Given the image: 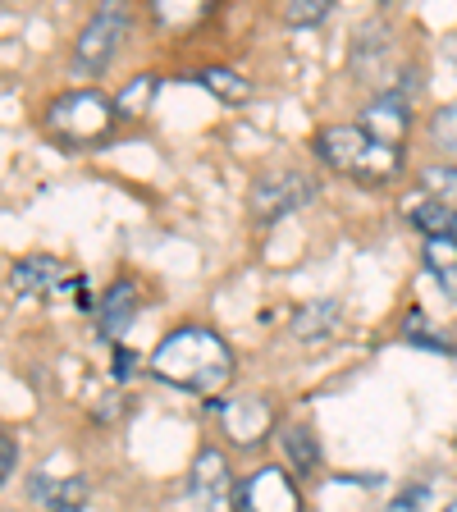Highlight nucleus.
<instances>
[{
	"label": "nucleus",
	"mask_w": 457,
	"mask_h": 512,
	"mask_svg": "<svg viewBox=\"0 0 457 512\" xmlns=\"http://www.w3.org/2000/svg\"><path fill=\"white\" fill-rule=\"evenodd\" d=\"M151 375L174 389L215 398L224 384L234 380V352L206 325H183V330L165 334L151 352Z\"/></svg>",
	"instance_id": "f257e3e1"
},
{
	"label": "nucleus",
	"mask_w": 457,
	"mask_h": 512,
	"mask_svg": "<svg viewBox=\"0 0 457 512\" xmlns=\"http://www.w3.org/2000/svg\"><path fill=\"white\" fill-rule=\"evenodd\" d=\"M316 156L320 165L348 174L357 183H389L403 170V147H389V142H375L362 124H330L316 133Z\"/></svg>",
	"instance_id": "f03ea898"
},
{
	"label": "nucleus",
	"mask_w": 457,
	"mask_h": 512,
	"mask_svg": "<svg viewBox=\"0 0 457 512\" xmlns=\"http://www.w3.org/2000/svg\"><path fill=\"white\" fill-rule=\"evenodd\" d=\"M110 119H115V106L101 92H64L46 110V128L64 147H83V142L106 138Z\"/></svg>",
	"instance_id": "7ed1b4c3"
},
{
	"label": "nucleus",
	"mask_w": 457,
	"mask_h": 512,
	"mask_svg": "<svg viewBox=\"0 0 457 512\" xmlns=\"http://www.w3.org/2000/svg\"><path fill=\"white\" fill-rule=\"evenodd\" d=\"M128 37V10L124 5H101V10L92 14V23L83 28V37H78V46H74V74L78 78H87V74H101L110 60H115V51H119V42Z\"/></svg>",
	"instance_id": "20e7f679"
},
{
	"label": "nucleus",
	"mask_w": 457,
	"mask_h": 512,
	"mask_svg": "<svg viewBox=\"0 0 457 512\" xmlns=\"http://www.w3.org/2000/svg\"><path fill=\"white\" fill-rule=\"evenodd\" d=\"M311 197H316V179H311V174H302V170L261 174V179L252 183V220L270 224V220H279V215L307 206Z\"/></svg>",
	"instance_id": "39448f33"
},
{
	"label": "nucleus",
	"mask_w": 457,
	"mask_h": 512,
	"mask_svg": "<svg viewBox=\"0 0 457 512\" xmlns=\"http://www.w3.org/2000/svg\"><path fill=\"white\" fill-rule=\"evenodd\" d=\"M238 512H302V494L284 467H256L238 485Z\"/></svg>",
	"instance_id": "423d86ee"
},
{
	"label": "nucleus",
	"mask_w": 457,
	"mask_h": 512,
	"mask_svg": "<svg viewBox=\"0 0 457 512\" xmlns=\"http://www.w3.org/2000/svg\"><path fill=\"white\" fill-rule=\"evenodd\" d=\"M192 499L202 512H234V471L220 448H202L192 458Z\"/></svg>",
	"instance_id": "0eeeda50"
},
{
	"label": "nucleus",
	"mask_w": 457,
	"mask_h": 512,
	"mask_svg": "<svg viewBox=\"0 0 457 512\" xmlns=\"http://www.w3.org/2000/svg\"><path fill=\"white\" fill-rule=\"evenodd\" d=\"M211 412H220L224 430H229V439H238L243 448H256L261 439L270 435V426H275V412H270L266 398H234V403H220V398H211Z\"/></svg>",
	"instance_id": "6e6552de"
},
{
	"label": "nucleus",
	"mask_w": 457,
	"mask_h": 512,
	"mask_svg": "<svg viewBox=\"0 0 457 512\" xmlns=\"http://www.w3.org/2000/svg\"><path fill=\"white\" fill-rule=\"evenodd\" d=\"M343 320H348V311H343L339 298H311L307 307H298V316H293V339H298L302 348H320V343H330L334 334H343Z\"/></svg>",
	"instance_id": "1a4fd4ad"
},
{
	"label": "nucleus",
	"mask_w": 457,
	"mask_h": 512,
	"mask_svg": "<svg viewBox=\"0 0 457 512\" xmlns=\"http://www.w3.org/2000/svg\"><path fill=\"white\" fill-rule=\"evenodd\" d=\"M362 128H366V133H371L375 142H389V147H403L407 128H412V115H407V101H403V96H394V92L375 96L371 106H366Z\"/></svg>",
	"instance_id": "9d476101"
},
{
	"label": "nucleus",
	"mask_w": 457,
	"mask_h": 512,
	"mask_svg": "<svg viewBox=\"0 0 457 512\" xmlns=\"http://www.w3.org/2000/svg\"><path fill=\"white\" fill-rule=\"evenodd\" d=\"M69 279L74 275H64V266L55 256H23L19 266L10 270V288L19 298H46V293H55V288L69 284Z\"/></svg>",
	"instance_id": "9b49d317"
},
{
	"label": "nucleus",
	"mask_w": 457,
	"mask_h": 512,
	"mask_svg": "<svg viewBox=\"0 0 457 512\" xmlns=\"http://www.w3.org/2000/svg\"><path fill=\"white\" fill-rule=\"evenodd\" d=\"M133 316H138V288L128 284V279H115L106 288V298L96 302V325H101V334L110 343H119V334H128Z\"/></svg>",
	"instance_id": "f8f14e48"
},
{
	"label": "nucleus",
	"mask_w": 457,
	"mask_h": 512,
	"mask_svg": "<svg viewBox=\"0 0 457 512\" xmlns=\"http://www.w3.org/2000/svg\"><path fill=\"white\" fill-rule=\"evenodd\" d=\"M28 494H32V503H42L46 512H60V508H83L92 490H87L83 476H64V480L32 476L28 480Z\"/></svg>",
	"instance_id": "ddd939ff"
},
{
	"label": "nucleus",
	"mask_w": 457,
	"mask_h": 512,
	"mask_svg": "<svg viewBox=\"0 0 457 512\" xmlns=\"http://www.w3.org/2000/svg\"><path fill=\"white\" fill-rule=\"evenodd\" d=\"M426 270L439 279L444 298L457 302V238H453V234L426 238Z\"/></svg>",
	"instance_id": "4468645a"
},
{
	"label": "nucleus",
	"mask_w": 457,
	"mask_h": 512,
	"mask_svg": "<svg viewBox=\"0 0 457 512\" xmlns=\"http://www.w3.org/2000/svg\"><path fill=\"white\" fill-rule=\"evenodd\" d=\"M197 83H202L206 92L220 96L224 106H243L247 96H252V83H247L243 74H234V69H224V64H211V69H202V74H197Z\"/></svg>",
	"instance_id": "2eb2a0df"
},
{
	"label": "nucleus",
	"mask_w": 457,
	"mask_h": 512,
	"mask_svg": "<svg viewBox=\"0 0 457 512\" xmlns=\"http://www.w3.org/2000/svg\"><path fill=\"white\" fill-rule=\"evenodd\" d=\"M407 215H412V224H416V229H421L426 238H444V234H453V220H457V215L448 211V206L439 202V197H426V192H421V197H416V202L407 206Z\"/></svg>",
	"instance_id": "dca6fc26"
},
{
	"label": "nucleus",
	"mask_w": 457,
	"mask_h": 512,
	"mask_svg": "<svg viewBox=\"0 0 457 512\" xmlns=\"http://www.w3.org/2000/svg\"><path fill=\"white\" fill-rule=\"evenodd\" d=\"M156 87H160V78H156V74L128 78V83L119 87V96H115V115H124V119L147 115V106H151V96H156Z\"/></svg>",
	"instance_id": "f3484780"
},
{
	"label": "nucleus",
	"mask_w": 457,
	"mask_h": 512,
	"mask_svg": "<svg viewBox=\"0 0 457 512\" xmlns=\"http://www.w3.org/2000/svg\"><path fill=\"white\" fill-rule=\"evenodd\" d=\"M284 453L293 458L298 471H316L320 467V444L307 426H284Z\"/></svg>",
	"instance_id": "a211bd4d"
},
{
	"label": "nucleus",
	"mask_w": 457,
	"mask_h": 512,
	"mask_svg": "<svg viewBox=\"0 0 457 512\" xmlns=\"http://www.w3.org/2000/svg\"><path fill=\"white\" fill-rule=\"evenodd\" d=\"M330 10H334V0H288V5H284V23H288V28H311V23H320Z\"/></svg>",
	"instance_id": "6ab92c4d"
},
{
	"label": "nucleus",
	"mask_w": 457,
	"mask_h": 512,
	"mask_svg": "<svg viewBox=\"0 0 457 512\" xmlns=\"http://www.w3.org/2000/svg\"><path fill=\"white\" fill-rule=\"evenodd\" d=\"M421 188H426V197L444 202L448 192H457V165H426L421 170Z\"/></svg>",
	"instance_id": "aec40b11"
},
{
	"label": "nucleus",
	"mask_w": 457,
	"mask_h": 512,
	"mask_svg": "<svg viewBox=\"0 0 457 512\" xmlns=\"http://www.w3.org/2000/svg\"><path fill=\"white\" fill-rule=\"evenodd\" d=\"M430 138H435L439 151H457V106H444L430 119Z\"/></svg>",
	"instance_id": "412c9836"
},
{
	"label": "nucleus",
	"mask_w": 457,
	"mask_h": 512,
	"mask_svg": "<svg viewBox=\"0 0 457 512\" xmlns=\"http://www.w3.org/2000/svg\"><path fill=\"white\" fill-rule=\"evenodd\" d=\"M426 503H430V485H407V490L389 503V512H421Z\"/></svg>",
	"instance_id": "4be33fe9"
},
{
	"label": "nucleus",
	"mask_w": 457,
	"mask_h": 512,
	"mask_svg": "<svg viewBox=\"0 0 457 512\" xmlns=\"http://www.w3.org/2000/svg\"><path fill=\"white\" fill-rule=\"evenodd\" d=\"M133 375H138V352L115 343V380L124 384V380H133Z\"/></svg>",
	"instance_id": "5701e85b"
},
{
	"label": "nucleus",
	"mask_w": 457,
	"mask_h": 512,
	"mask_svg": "<svg viewBox=\"0 0 457 512\" xmlns=\"http://www.w3.org/2000/svg\"><path fill=\"white\" fill-rule=\"evenodd\" d=\"M0 476L14 480V439H10V435L0 439Z\"/></svg>",
	"instance_id": "b1692460"
},
{
	"label": "nucleus",
	"mask_w": 457,
	"mask_h": 512,
	"mask_svg": "<svg viewBox=\"0 0 457 512\" xmlns=\"http://www.w3.org/2000/svg\"><path fill=\"white\" fill-rule=\"evenodd\" d=\"M444 512H457V499H453V503H448V508H444Z\"/></svg>",
	"instance_id": "393cba45"
},
{
	"label": "nucleus",
	"mask_w": 457,
	"mask_h": 512,
	"mask_svg": "<svg viewBox=\"0 0 457 512\" xmlns=\"http://www.w3.org/2000/svg\"><path fill=\"white\" fill-rule=\"evenodd\" d=\"M60 512H78V508H60Z\"/></svg>",
	"instance_id": "a878e982"
},
{
	"label": "nucleus",
	"mask_w": 457,
	"mask_h": 512,
	"mask_svg": "<svg viewBox=\"0 0 457 512\" xmlns=\"http://www.w3.org/2000/svg\"><path fill=\"white\" fill-rule=\"evenodd\" d=\"M453 238H457V220H453Z\"/></svg>",
	"instance_id": "bb28decb"
}]
</instances>
